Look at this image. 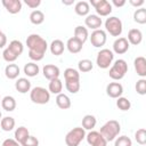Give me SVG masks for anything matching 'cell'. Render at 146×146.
Masks as SVG:
<instances>
[{"mask_svg": "<svg viewBox=\"0 0 146 146\" xmlns=\"http://www.w3.org/2000/svg\"><path fill=\"white\" fill-rule=\"evenodd\" d=\"M26 46L29 48V57L33 62H39L43 59L44 54L48 49L47 41L39 34H30L26 39Z\"/></svg>", "mask_w": 146, "mask_h": 146, "instance_id": "cell-1", "label": "cell"}, {"mask_svg": "<svg viewBox=\"0 0 146 146\" xmlns=\"http://www.w3.org/2000/svg\"><path fill=\"white\" fill-rule=\"evenodd\" d=\"M121 131V125L116 120H110L100 128V135L106 139V141L114 140Z\"/></svg>", "mask_w": 146, "mask_h": 146, "instance_id": "cell-2", "label": "cell"}, {"mask_svg": "<svg viewBox=\"0 0 146 146\" xmlns=\"http://www.w3.org/2000/svg\"><path fill=\"white\" fill-rule=\"evenodd\" d=\"M127 72H128L127 62L124 59H116L114 62V64H112V66L110 68V72H108V75H110L111 79H113L115 81H119V80L124 78Z\"/></svg>", "mask_w": 146, "mask_h": 146, "instance_id": "cell-3", "label": "cell"}, {"mask_svg": "<svg viewBox=\"0 0 146 146\" xmlns=\"http://www.w3.org/2000/svg\"><path fill=\"white\" fill-rule=\"evenodd\" d=\"M84 138H86V130L82 127H75L66 133L65 144L67 146H79Z\"/></svg>", "mask_w": 146, "mask_h": 146, "instance_id": "cell-4", "label": "cell"}, {"mask_svg": "<svg viewBox=\"0 0 146 146\" xmlns=\"http://www.w3.org/2000/svg\"><path fill=\"white\" fill-rule=\"evenodd\" d=\"M30 98L34 104L44 105L50 100V92L43 87H34L30 90Z\"/></svg>", "mask_w": 146, "mask_h": 146, "instance_id": "cell-5", "label": "cell"}, {"mask_svg": "<svg viewBox=\"0 0 146 146\" xmlns=\"http://www.w3.org/2000/svg\"><path fill=\"white\" fill-rule=\"evenodd\" d=\"M114 59V52L107 48L100 49L96 57V64L99 68H108L112 65V62Z\"/></svg>", "mask_w": 146, "mask_h": 146, "instance_id": "cell-6", "label": "cell"}, {"mask_svg": "<svg viewBox=\"0 0 146 146\" xmlns=\"http://www.w3.org/2000/svg\"><path fill=\"white\" fill-rule=\"evenodd\" d=\"M105 29L112 36H120L123 31L122 21L116 16H111L105 21Z\"/></svg>", "mask_w": 146, "mask_h": 146, "instance_id": "cell-7", "label": "cell"}, {"mask_svg": "<svg viewBox=\"0 0 146 146\" xmlns=\"http://www.w3.org/2000/svg\"><path fill=\"white\" fill-rule=\"evenodd\" d=\"M90 5L95 8L99 17L108 16L112 13V5L107 0H90Z\"/></svg>", "mask_w": 146, "mask_h": 146, "instance_id": "cell-8", "label": "cell"}, {"mask_svg": "<svg viewBox=\"0 0 146 146\" xmlns=\"http://www.w3.org/2000/svg\"><path fill=\"white\" fill-rule=\"evenodd\" d=\"M89 39H90L91 44L95 48H100L106 43L107 35H106V32L104 30L98 29V30H95L91 32V35L89 36Z\"/></svg>", "mask_w": 146, "mask_h": 146, "instance_id": "cell-9", "label": "cell"}, {"mask_svg": "<svg viewBox=\"0 0 146 146\" xmlns=\"http://www.w3.org/2000/svg\"><path fill=\"white\" fill-rule=\"evenodd\" d=\"M86 139L90 146H107L106 139L100 135L99 131L90 130V132L86 135Z\"/></svg>", "mask_w": 146, "mask_h": 146, "instance_id": "cell-10", "label": "cell"}, {"mask_svg": "<svg viewBox=\"0 0 146 146\" xmlns=\"http://www.w3.org/2000/svg\"><path fill=\"white\" fill-rule=\"evenodd\" d=\"M129 42L127 40V38H117L114 42H113V52L117 54V55H123L129 50Z\"/></svg>", "mask_w": 146, "mask_h": 146, "instance_id": "cell-11", "label": "cell"}, {"mask_svg": "<svg viewBox=\"0 0 146 146\" xmlns=\"http://www.w3.org/2000/svg\"><path fill=\"white\" fill-rule=\"evenodd\" d=\"M106 94L111 98H119L123 94V86L120 82H111L106 86Z\"/></svg>", "mask_w": 146, "mask_h": 146, "instance_id": "cell-12", "label": "cell"}, {"mask_svg": "<svg viewBox=\"0 0 146 146\" xmlns=\"http://www.w3.org/2000/svg\"><path fill=\"white\" fill-rule=\"evenodd\" d=\"M42 73H43V76L46 79H48L49 81L54 80V79H57L60 75L59 67L54 65V64H46L42 68Z\"/></svg>", "mask_w": 146, "mask_h": 146, "instance_id": "cell-13", "label": "cell"}, {"mask_svg": "<svg viewBox=\"0 0 146 146\" xmlns=\"http://www.w3.org/2000/svg\"><path fill=\"white\" fill-rule=\"evenodd\" d=\"M3 7L9 14H18L22 10V1L21 0H2Z\"/></svg>", "mask_w": 146, "mask_h": 146, "instance_id": "cell-14", "label": "cell"}, {"mask_svg": "<svg viewBox=\"0 0 146 146\" xmlns=\"http://www.w3.org/2000/svg\"><path fill=\"white\" fill-rule=\"evenodd\" d=\"M84 24H86V26H87L88 29L95 31V30H98V29L102 26L103 21H102V18H100L99 16L91 14V15L86 16V18H84Z\"/></svg>", "mask_w": 146, "mask_h": 146, "instance_id": "cell-15", "label": "cell"}, {"mask_svg": "<svg viewBox=\"0 0 146 146\" xmlns=\"http://www.w3.org/2000/svg\"><path fill=\"white\" fill-rule=\"evenodd\" d=\"M129 44L131 43L132 46H138L143 41V33L139 29H131L128 32V38H127Z\"/></svg>", "mask_w": 146, "mask_h": 146, "instance_id": "cell-16", "label": "cell"}, {"mask_svg": "<svg viewBox=\"0 0 146 146\" xmlns=\"http://www.w3.org/2000/svg\"><path fill=\"white\" fill-rule=\"evenodd\" d=\"M133 66H135V70H136L137 74L140 78H145L146 76V58L145 57L138 56L137 58H135Z\"/></svg>", "mask_w": 146, "mask_h": 146, "instance_id": "cell-17", "label": "cell"}, {"mask_svg": "<svg viewBox=\"0 0 146 146\" xmlns=\"http://www.w3.org/2000/svg\"><path fill=\"white\" fill-rule=\"evenodd\" d=\"M15 88L21 94H26L31 90V82L26 78H18L15 82Z\"/></svg>", "mask_w": 146, "mask_h": 146, "instance_id": "cell-18", "label": "cell"}, {"mask_svg": "<svg viewBox=\"0 0 146 146\" xmlns=\"http://www.w3.org/2000/svg\"><path fill=\"white\" fill-rule=\"evenodd\" d=\"M82 47H83V43H81L78 39H75L74 36L70 38L66 42V48L67 50L71 52V54H79L81 50H82Z\"/></svg>", "mask_w": 146, "mask_h": 146, "instance_id": "cell-19", "label": "cell"}, {"mask_svg": "<svg viewBox=\"0 0 146 146\" xmlns=\"http://www.w3.org/2000/svg\"><path fill=\"white\" fill-rule=\"evenodd\" d=\"M19 73H21V70H19V67H18L17 64L11 63V64H8V65L5 67V75H6L7 79H9V80H15V79H17L18 75H19Z\"/></svg>", "mask_w": 146, "mask_h": 146, "instance_id": "cell-20", "label": "cell"}, {"mask_svg": "<svg viewBox=\"0 0 146 146\" xmlns=\"http://www.w3.org/2000/svg\"><path fill=\"white\" fill-rule=\"evenodd\" d=\"M74 11L79 16H88L90 11V5L87 1H78L74 6Z\"/></svg>", "mask_w": 146, "mask_h": 146, "instance_id": "cell-21", "label": "cell"}, {"mask_svg": "<svg viewBox=\"0 0 146 146\" xmlns=\"http://www.w3.org/2000/svg\"><path fill=\"white\" fill-rule=\"evenodd\" d=\"M49 49H50V52L55 56H60L63 52H64V49H65V44L62 40L59 39H56L54 41H51L50 46H49Z\"/></svg>", "mask_w": 146, "mask_h": 146, "instance_id": "cell-22", "label": "cell"}, {"mask_svg": "<svg viewBox=\"0 0 146 146\" xmlns=\"http://www.w3.org/2000/svg\"><path fill=\"white\" fill-rule=\"evenodd\" d=\"M39 71H40L39 65L35 64L34 62L26 63V64L24 65V67H23V72H24V74H25L26 76H29V78L36 76V75L39 74Z\"/></svg>", "mask_w": 146, "mask_h": 146, "instance_id": "cell-23", "label": "cell"}, {"mask_svg": "<svg viewBox=\"0 0 146 146\" xmlns=\"http://www.w3.org/2000/svg\"><path fill=\"white\" fill-rule=\"evenodd\" d=\"M56 104L60 110H68L72 105L70 97L63 92H60L56 96Z\"/></svg>", "mask_w": 146, "mask_h": 146, "instance_id": "cell-24", "label": "cell"}, {"mask_svg": "<svg viewBox=\"0 0 146 146\" xmlns=\"http://www.w3.org/2000/svg\"><path fill=\"white\" fill-rule=\"evenodd\" d=\"M74 38L78 39L81 43H84V42L88 40V38H89L88 29L84 27V26L78 25V26L74 29Z\"/></svg>", "mask_w": 146, "mask_h": 146, "instance_id": "cell-25", "label": "cell"}, {"mask_svg": "<svg viewBox=\"0 0 146 146\" xmlns=\"http://www.w3.org/2000/svg\"><path fill=\"white\" fill-rule=\"evenodd\" d=\"M30 136V132H29V130H27V128L26 127H18V128H16V130H15V133H14V137H15V140L16 141H18L21 145L27 139V137Z\"/></svg>", "mask_w": 146, "mask_h": 146, "instance_id": "cell-26", "label": "cell"}, {"mask_svg": "<svg viewBox=\"0 0 146 146\" xmlns=\"http://www.w3.org/2000/svg\"><path fill=\"white\" fill-rule=\"evenodd\" d=\"M62 90H63V82L60 81L59 78L49 81V84H48V91H49L50 94L58 95V94L62 92Z\"/></svg>", "mask_w": 146, "mask_h": 146, "instance_id": "cell-27", "label": "cell"}, {"mask_svg": "<svg viewBox=\"0 0 146 146\" xmlns=\"http://www.w3.org/2000/svg\"><path fill=\"white\" fill-rule=\"evenodd\" d=\"M1 107L6 112H13L16 108V100L13 96H5L1 99Z\"/></svg>", "mask_w": 146, "mask_h": 146, "instance_id": "cell-28", "label": "cell"}, {"mask_svg": "<svg viewBox=\"0 0 146 146\" xmlns=\"http://www.w3.org/2000/svg\"><path fill=\"white\" fill-rule=\"evenodd\" d=\"M97 124V119L91 115V114H87L83 116L82 119V128L84 130H92Z\"/></svg>", "mask_w": 146, "mask_h": 146, "instance_id": "cell-29", "label": "cell"}, {"mask_svg": "<svg viewBox=\"0 0 146 146\" xmlns=\"http://www.w3.org/2000/svg\"><path fill=\"white\" fill-rule=\"evenodd\" d=\"M15 128V119L11 116H5L0 120V129L3 131H11Z\"/></svg>", "mask_w": 146, "mask_h": 146, "instance_id": "cell-30", "label": "cell"}, {"mask_svg": "<svg viewBox=\"0 0 146 146\" xmlns=\"http://www.w3.org/2000/svg\"><path fill=\"white\" fill-rule=\"evenodd\" d=\"M30 22L34 25H40L44 22V14L41 10H33L30 14Z\"/></svg>", "mask_w": 146, "mask_h": 146, "instance_id": "cell-31", "label": "cell"}, {"mask_svg": "<svg viewBox=\"0 0 146 146\" xmlns=\"http://www.w3.org/2000/svg\"><path fill=\"white\" fill-rule=\"evenodd\" d=\"M64 79L65 81H80V73L75 68L68 67L64 71Z\"/></svg>", "mask_w": 146, "mask_h": 146, "instance_id": "cell-32", "label": "cell"}, {"mask_svg": "<svg viewBox=\"0 0 146 146\" xmlns=\"http://www.w3.org/2000/svg\"><path fill=\"white\" fill-rule=\"evenodd\" d=\"M8 48H9L17 57H19V56L23 54V51H24V46H23V43H22L21 41H18V40H13V41H10Z\"/></svg>", "mask_w": 146, "mask_h": 146, "instance_id": "cell-33", "label": "cell"}, {"mask_svg": "<svg viewBox=\"0 0 146 146\" xmlns=\"http://www.w3.org/2000/svg\"><path fill=\"white\" fill-rule=\"evenodd\" d=\"M133 21L138 24H145L146 23V9L144 7L137 8L133 13Z\"/></svg>", "mask_w": 146, "mask_h": 146, "instance_id": "cell-34", "label": "cell"}, {"mask_svg": "<svg viewBox=\"0 0 146 146\" xmlns=\"http://www.w3.org/2000/svg\"><path fill=\"white\" fill-rule=\"evenodd\" d=\"M78 68H79V71L82 72V73L90 72V71L94 68V63H92L90 59H81V60L78 63Z\"/></svg>", "mask_w": 146, "mask_h": 146, "instance_id": "cell-35", "label": "cell"}, {"mask_svg": "<svg viewBox=\"0 0 146 146\" xmlns=\"http://www.w3.org/2000/svg\"><path fill=\"white\" fill-rule=\"evenodd\" d=\"M116 106L121 111H128L131 107V103H130V100L128 98L121 96V97L116 98Z\"/></svg>", "mask_w": 146, "mask_h": 146, "instance_id": "cell-36", "label": "cell"}, {"mask_svg": "<svg viewBox=\"0 0 146 146\" xmlns=\"http://www.w3.org/2000/svg\"><path fill=\"white\" fill-rule=\"evenodd\" d=\"M65 88L71 94H76L80 90V81H65Z\"/></svg>", "mask_w": 146, "mask_h": 146, "instance_id": "cell-37", "label": "cell"}, {"mask_svg": "<svg viewBox=\"0 0 146 146\" xmlns=\"http://www.w3.org/2000/svg\"><path fill=\"white\" fill-rule=\"evenodd\" d=\"M114 140V146H132V141L128 136H119Z\"/></svg>", "mask_w": 146, "mask_h": 146, "instance_id": "cell-38", "label": "cell"}, {"mask_svg": "<svg viewBox=\"0 0 146 146\" xmlns=\"http://www.w3.org/2000/svg\"><path fill=\"white\" fill-rule=\"evenodd\" d=\"M135 139L139 145H145L146 144V130L144 128L138 129L135 132Z\"/></svg>", "mask_w": 146, "mask_h": 146, "instance_id": "cell-39", "label": "cell"}, {"mask_svg": "<svg viewBox=\"0 0 146 146\" xmlns=\"http://www.w3.org/2000/svg\"><path fill=\"white\" fill-rule=\"evenodd\" d=\"M135 88H136L137 94H139V95H141V96L146 95V79H145V78L139 79V80L136 82Z\"/></svg>", "mask_w": 146, "mask_h": 146, "instance_id": "cell-40", "label": "cell"}, {"mask_svg": "<svg viewBox=\"0 0 146 146\" xmlns=\"http://www.w3.org/2000/svg\"><path fill=\"white\" fill-rule=\"evenodd\" d=\"M2 57H3V59L6 60V62H8V63H14L18 57L7 47V48H5V50H3V52H2Z\"/></svg>", "mask_w": 146, "mask_h": 146, "instance_id": "cell-41", "label": "cell"}, {"mask_svg": "<svg viewBox=\"0 0 146 146\" xmlns=\"http://www.w3.org/2000/svg\"><path fill=\"white\" fill-rule=\"evenodd\" d=\"M21 146H39V140H38L36 137L30 135V136L27 137V139H26Z\"/></svg>", "mask_w": 146, "mask_h": 146, "instance_id": "cell-42", "label": "cell"}, {"mask_svg": "<svg viewBox=\"0 0 146 146\" xmlns=\"http://www.w3.org/2000/svg\"><path fill=\"white\" fill-rule=\"evenodd\" d=\"M24 3H25L27 7H30V8H32V9H35V8H38V7L41 5V0H25Z\"/></svg>", "mask_w": 146, "mask_h": 146, "instance_id": "cell-43", "label": "cell"}, {"mask_svg": "<svg viewBox=\"0 0 146 146\" xmlns=\"http://www.w3.org/2000/svg\"><path fill=\"white\" fill-rule=\"evenodd\" d=\"M1 146H21V144L18 141H16L15 139H13V138H7L2 141Z\"/></svg>", "mask_w": 146, "mask_h": 146, "instance_id": "cell-44", "label": "cell"}, {"mask_svg": "<svg viewBox=\"0 0 146 146\" xmlns=\"http://www.w3.org/2000/svg\"><path fill=\"white\" fill-rule=\"evenodd\" d=\"M129 3L136 8H141V6L145 3L144 0H129Z\"/></svg>", "mask_w": 146, "mask_h": 146, "instance_id": "cell-45", "label": "cell"}, {"mask_svg": "<svg viewBox=\"0 0 146 146\" xmlns=\"http://www.w3.org/2000/svg\"><path fill=\"white\" fill-rule=\"evenodd\" d=\"M6 44H7V36L5 33H2L0 31V49H2Z\"/></svg>", "mask_w": 146, "mask_h": 146, "instance_id": "cell-46", "label": "cell"}, {"mask_svg": "<svg viewBox=\"0 0 146 146\" xmlns=\"http://www.w3.org/2000/svg\"><path fill=\"white\" fill-rule=\"evenodd\" d=\"M112 3H113L115 7L120 8V7H123V6L125 5V0H112Z\"/></svg>", "mask_w": 146, "mask_h": 146, "instance_id": "cell-47", "label": "cell"}, {"mask_svg": "<svg viewBox=\"0 0 146 146\" xmlns=\"http://www.w3.org/2000/svg\"><path fill=\"white\" fill-rule=\"evenodd\" d=\"M62 3L63 5H66V6H70V5H73L74 3V0H63Z\"/></svg>", "mask_w": 146, "mask_h": 146, "instance_id": "cell-48", "label": "cell"}, {"mask_svg": "<svg viewBox=\"0 0 146 146\" xmlns=\"http://www.w3.org/2000/svg\"><path fill=\"white\" fill-rule=\"evenodd\" d=\"M2 119V114H1V111H0V120Z\"/></svg>", "mask_w": 146, "mask_h": 146, "instance_id": "cell-49", "label": "cell"}, {"mask_svg": "<svg viewBox=\"0 0 146 146\" xmlns=\"http://www.w3.org/2000/svg\"><path fill=\"white\" fill-rule=\"evenodd\" d=\"M0 100H1V98H0Z\"/></svg>", "mask_w": 146, "mask_h": 146, "instance_id": "cell-50", "label": "cell"}]
</instances>
